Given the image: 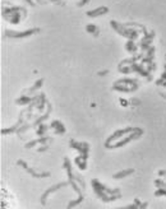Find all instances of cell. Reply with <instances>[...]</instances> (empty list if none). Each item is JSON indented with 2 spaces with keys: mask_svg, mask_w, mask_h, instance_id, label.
<instances>
[{
  "mask_svg": "<svg viewBox=\"0 0 166 209\" xmlns=\"http://www.w3.org/2000/svg\"><path fill=\"white\" fill-rule=\"evenodd\" d=\"M65 185H67L65 182H61V184H59V185H55V186H52V187H50L48 191H45V194H44V195H42V198H41L42 203H45V201H46V196H48L49 194H51V193L56 191L58 189H60V187H63V186H65Z\"/></svg>",
  "mask_w": 166,
  "mask_h": 209,
  "instance_id": "1",
  "label": "cell"
},
{
  "mask_svg": "<svg viewBox=\"0 0 166 209\" xmlns=\"http://www.w3.org/2000/svg\"><path fill=\"white\" fill-rule=\"evenodd\" d=\"M33 32H36V29H31V31H26V32H21V33H17V32H8V35L14 36V37H27V36L32 35Z\"/></svg>",
  "mask_w": 166,
  "mask_h": 209,
  "instance_id": "2",
  "label": "cell"
},
{
  "mask_svg": "<svg viewBox=\"0 0 166 209\" xmlns=\"http://www.w3.org/2000/svg\"><path fill=\"white\" fill-rule=\"evenodd\" d=\"M106 12H107V9H106V8L101 7L100 9H95V10H92V12H88V13H87V15H90V17H96V15L104 14V13H106Z\"/></svg>",
  "mask_w": 166,
  "mask_h": 209,
  "instance_id": "3",
  "label": "cell"
},
{
  "mask_svg": "<svg viewBox=\"0 0 166 209\" xmlns=\"http://www.w3.org/2000/svg\"><path fill=\"white\" fill-rule=\"evenodd\" d=\"M132 172H133V170H127V171H123V172H120V174H115L114 175V179H121V177L132 174Z\"/></svg>",
  "mask_w": 166,
  "mask_h": 209,
  "instance_id": "4",
  "label": "cell"
},
{
  "mask_svg": "<svg viewBox=\"0 0 166 209\" xmlns=\"http://www.w3.org/2000/svg\"><path fill=\"white\" fill-rule=\"evenodd\" d=\"M82 199H83V198L81 196V198H79V199H77V200H75V201H72L70 204H69V205H68V209L73 208V207H74V205H75V204H79V203H81V201H82Z\"/></svg>",
  "mask_w": 166,
  "mask_h": 209,
  "instance_id": "5",
  "label": "cell"
},
{
  "mask_svg": "<svg viewBox=\"0 0 166 209\" xmlns=\"http://www.w3.org/2000/svg\"><path fill=\"white\" fill-rule=\"evenodd\" d=\"M156 195H166V190L160 189V191H156Z\"/></svg>",
  "mask_w": 166,
  "mask_h": 209,
  "instance_id": "6",
  "label": "cell"
},
{
  "mask_svg": "<svg viewBox=\"0 0 166 209\" xmlns=\"http://www.w3.org/2000/svg\"><path fill=\"white\" fill-rule=\"evenodd\" d=\"M87 31H95V26H93V24L87 26Z\"/></svg>",
  "mask_w": 166,
  "mask_h": 209,
  "instance_id": "7",
  "label": "cell"
}]
</instances>
